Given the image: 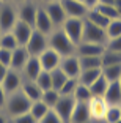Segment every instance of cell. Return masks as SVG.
<instances>
[{
    "mask_svg": "<svg viewBox=\"0 0 121 123\" xmlns=\"http://www.w3.org/2000/svg\"><path fill=\"white\" fill-rule=\"evenodd\" d=\"M49 47L53 49L55 52H58L61 57L75 55V49H77V46L66 36V33L61 29L55 30L49 35Z\"/></svg>",
    "mask_w": 121,
    "mask_h": 123,
    "instance_id": "cell-1",
    "label": "cell"
},
{
    "mask_svg": "<svg viewBox=\"0 0 121 123\" xmlns=\"http://www.w3.org/2000/svg\"><path fill=\"white\" fill-rule=\"evenodd\" d=\"M30 106H32V101H30L21 90L11 93L10 96L6 98V103H5L6 114L11 117V118H14V117H17V115H22V114L29 112Z\"/></svg>",
    "mask_w": 121,
    "mask_h": 123,
    "instance_id": "cell-2",
    "label": "cell"
},
{
    "mask_svg": "<svg viewBox=\"0 0 121 123\" xmlns=\"http://www.w3.org/2000/svg\"><path fill=\"white\" fill-rule=\"evenodd\" d=\"M24 47L27 49L30 57H38L41 52H44L49 47V36L33 29L32 36H30V40L27 41V44Z\"/></svg>",
    "mask_w": 121,
    "mask_h": 123,
    "instance_id": "cell-3",
    "label": "cell"
},
{
    "mask_svg": "<svg viewBox=\"0 0 121 123\" xmlns=\"http://www.w3.org/2000/svg\"><path fill=\"white\" fill-rule=\"evenodd\" d=\"M61 30L66 33L69 40L77 46L82 41V35H83V19L80 18H66V21L63 22Z\"/></svg>",
    "mask_w": 121,
    "mask_h": 123,
    "instance_id": "cell-4",
    "label": "cell"
},
{
    "mask_svg": "<svg viewBox=\"0 0 121 123\" xmlns=\"http://www.w3.org/2000/svg\"><path fill=\"white\" fill-rule=\"evenodd\" d=\"M82 41L85 43H96V44H105L107 43V35H105V29L98 27L91 22H88L86 19H83V35H82ZM80 41V43H82Z\"/></svg>",
    "mask_w": 121,
    "mask_h": 123,
    "instance_id": "cell-5",
    "label": "cell"
},
{
    "mask_svg": "<svg viewBox=\"0 0 121 123\" xmlns=\"http://www.w3.org/2000/svg\"><path fill=\"white\" fill-rule=\"evenodd\" d=\"M16 22H17V11L8 3H0V30L2 33L11 32Z\"/></svg>",
    "mask_w": 121,
    "mask_h": 123,
    "instance_id": "cell-6",
    "label": "cell"
},
{
    "mask_svg": "<svg viewBox=\"0 0 121 123\" xmlns=\"http://www.w3.org/2000/svg\"><path fill=\"white\" fill-rule=\"evenodd\" d=\"M75 106V99L72 96H60V99L57 101V104L52 107V111L63 120L64 123H69V118H71V114L74 111Z\"/></svg>",
    "mask_w": 121,
    "mask_h": 123,
    "instance_id": "cell-7",
    "label": "cell"
},
{
    "mask_svg": "<svg viewBox=\"0 0 121 123\" xmlns=\"http://www.w3.org/2000/svg\"><path fill=\"white\" fill-rule=\"evenodd\" d=\"M61 6H63L64 13L68 18H80L85 19L86 13H88V8L83 2L80 0H60Z\"/></svg>",
    "mask_w": 121,
    "mask_h": 123,
    "instance_id": "cell-8",
    "label": "cell"
},
{
    "mask_svg": "<svg viewBox=\"0 0 121 123\" xmlns=\"http://www.w3.org/2000/svg\"><path fill=\"white\" fill-rule=\"evenodd\" d=\"M44 10H46L47 16L50 18V21H52L53 25H63V22L66 21V13H64L63 6H61L60 0H55V2H46V5H44Z\"/></svg>",
    "mask_w": 121,
    "mask_h": 123,
    "instance_id": "cell-9",
    "label": "cell"
},
{
    "mask_svg": "<svg viewBox=\"0 0 121 123\" xmlns=\"http://www.w3.org/2000/svg\"><path fill=\"white\" fill-rule=\"evenodd\" d=\"M22 76H21V71H16V69H8L6 76L3 77L2 80V87H3L5 93L6 95H11L14 92L21 90V85H22Z\"/></svg>",
    "mask_w": 121,
    "mask_h": 123,
    "instance_id": "cell-10",
    "label": "cell"
},
{
    "mask_svg": "<svg viewBox=\"0 0 121 123\" xmlns=\"http://www.w3.org/2000/svg\"><path fill=\"white\" fill-rule=\"evenodd\" d=\"M38 58H39V63H41V68L44 71H49V73L52 69L58 68L60 62H61V55L58 52H55L53 49H50V47H47L44 52H41L38 55Z\"/></svg>",
    "mask_w": 121,
    "mask_h": 123,
    "instance_id": "cell-11",
    "label": "cell"
},
{
    "mask_svg": "<svg viewBox=\"0 0 121 123\" xmlns=\"http://www.w3.org/2000/svg\"><path fill=\"white\" fill-rule=\"evenodd\" d=\"M105 51V44H96V43H82L77 44L75 55L77 57H101Z\"/></svg>",
    "mask_w": 121,
    "mask_h": 123,
    "instance_id": "cell-12",
    "label": "cell"
},
{
    "mask_svg": "<svg viewBox=\"0 0 121 123\" xmlns=\"http://www.w3.org/2000/svg\"><path fill=\"white\" fill-rule=\"evenodd\" d=\"M53 27H55V25L52 24L50 18L47 16V13H46V10H44V6H43V8L39 6L38 10H36V18H35V25H33V29L49 36L50 33L53 32Z\"/></svg>",
    "mask_w": 121,
    "mask_h": 123,
    "instance_id": "cell-13",
    "label": "cell"
},
{
    "mask_svg": "<svg viewBox=\"0 0 121 123\" xmlns=\"http://www.w3.org/2000/svg\"><path fill=\"white\" fill-rule=\"evenodd\" d=\"M11 33L14 35V38H16V41H17L19 46H25L27 41L30 40L32 33H33V27L17 19V22L14 24V27L11 29Z\"/></svg>",
    "mask_w": 121,
    "mask_h": 123,
    "instance_id": "cell-14",
    "label": "cell"
},
{
    "mask_svg": "<svg viewBox=\"0 0 121 123\" xmlns=\"http://www.w3.org/2000/svg\"><path fill=\"white\" fill-rule=\"evenodd\" d=\"M60 68L68 77H79V74H80V71H82V69H80V63H79V57L77 55L61 57Z\"/></svg>",
    "mask_w": 121,
    "mask_h": 123,
    "instance_id": "cell-15",
    "label": "cell"
},
{
    "mask_svg": "<svg viewBox=\"0 0 121 123\" xmlns=\"http://www.w3.org/2000/svg\"><path fill=\"white\" fill-rule=\"evenodd\" d=\"M109 107V104L105 103L104 96H91V99L88 101V109H90V117L91 118H104L105 111Z\"/></svg>",
    "mask_w": 121,
    "mask_h": 123,
    "instance_id": "cell-16",
    "label": "cell"
},
{
    "mask_svg": "<svg viewBox=\"0 0 121 123\" xmlns=\"http://www.w3.org/2000/svg\"><path fill=\"white\" fill-rule=\"evenodd\" d=\"M36 10H38V6L35 3L24 2V3H21V8L17 11V19L33 27L35 25V18H36Z\"/></svg>",
    "mask_w": 121,
    "mask_h": 123,
    "instance_id": "cell-17",
    "label": "cell"
},
{
    "mask_svg": "<svg viewBox=\"0 0 121 123\" xmlns=\"http://www.w3.org/2000/svg\"><path fill=\"white\" fill-rule=\"evenodd\" d=\"M29 52H27V49H25L24 46H17L13 51V54H11V63H10V68L11 69H16V71H22V68H24V65L27 63V60H29Z\"/></svg>",
    "mask_w": 121,
    "mask_h": 123,
    "instance_id": "cell-18",
    "label": "cell"
},
{
    "mask_svg": "<svg viewBox=\"0 0 121 123\" xmlns=\"http://www.w3.org/2000/svg\"><path fill=\"white\" fill-rule=\"evenodd\" d=\"M104 99L109 106H121V85L120 80L116 82H109V87L105 90Z\"/></svg>",
    "mask_w": 121,
    "mask_h": 123,
    "instance_id": "cell-19",
    "label": "cell"
},
{
    "mask_svg": "<svg viewBox=\"0 0 121 123\" xmlns=\"http://www.w3.org/2000/svg\"><path fill=\"white\" fill-rule=\"evenodd\" d=\"M41 71H43V68H41L39 58L38 57H29V60H27V63L24 65V68H22L21 73L24 74V77L27 80H35Z\"/></svg>",
    "mask_w": 121,
    "mask_h": 123,
    "instance_id": "cell-20",
    "label": "cell"
},
{
    "mask_svg": "<svg viewBox=\"0 0 121 123\" xmlns=\"http://www.w3.org/2000/svg\"><path fill=\"white\" fill-rule=\"evenodd\" d=\"M91 118L90 117V109H88V103H77L75 101L74 111L71 114L69 123H86Z\"/></svg>",
    "mask_w": 121,
    "mask_h": 123,
    "instance_id": "cell-21",
    "label": "cell"
},
{
    "mask_svg": "<svg viewBox=\"0 0 121 123\" xmlns=\"http://www.w3.org/2000/svg\"><path fill=\"white\" fill-rule=\"evenodd\" d=\"M21 92L29 98L30 101H38L41 99V95H43V90L38 87V84L35 80H24L21 85Z\"/></svg>",
    "mask_w": 121,
    "mask_h": 123,
    "instance_id": "cell-22",
    "label": "cell"
},
{
    "mask_svg": "<svg viewBox=\"0 0 121 123\" xmlns=\"http://www.w3.org/2000/svg\"><path fill=\"white\" fill-rule=\"evenodd\" d=\"M102 74V68H91V69H82L80 71V74H79V82L83 84V85H86V87H90L94 80L98 79V77Z\"/></svg>",
    "mask_w": 121,
    "mask_h": 123,
    "instance_id": "cell-23",
    "label": "cell"
},
{
    "mask_svg": "<svg viewBox=\"0 0 121 123\" xmlns=\"http://www.w3.org/2000/svg\"><path fill=\"white\" fill-rule=\"evenodd\" d=\"M85 19L88 22H91V24H94V25H98V27H102V29H105V27L109 25V22H110L104 14H101L96 8H90L86 16H85Z\"/></svg>",
    "mask_w": 121,
    "mask_h": 123,
    "instance_id": "cell-24",
    "label": "cell"
},
{
    "mask_svg": "<svg viewBox=\"0 0 121 123\" xmlns=\"http://www.w3.org/2000/svg\"><path fill=\"white\" fill-rule=\"evenodd\" d=\"M49 111H50L49 106H47L44 101L38 99V101H33V103H32V106H30V111H29V112L32 114L33 117H35L36 122H39V120L43 118V117L46 115V114L49 112Z\"/></svg>",
    "mask_w": 121,
    "mask_h": 123,
    "instance_id": "cell-25",
    "label": "cell"
},
{
    "mask_svg": "<svg viewBox=\"0 0 121 123\" xmlns=\"http://www.w3.org/2000/svg\"><path fill=\"white\" fill-rule=\"evenodd\" d=\"M109 87V80L101 74L94 82L90 85V90H91V96H104L105 95V90Z\"/></svg>",
    "mask_w": 121,
    "mask_h": 123,
    "instance_id": "cell-26",
    "label": "cell"
},
{
    "mask_svg": "<svg viewBox=\"0 0 121 123\" xmlns=\"http://www.w3.org/2000/svg\"><path fill=\"white\" fill-rule=\"evenodd\" d=\"M72 98L77 103H88L91 99V90H90V87H86V85L79 82V85L75 87L74 93H72Z\"/></svg>",
    "mask_w": 121,
    "mask_h": 123,
    "instance_id": "cell-27",
    "label": "cell"
},
{
    "mask_svg": "<svg viewBox=\"0 0 121 123\" xmlns=\"http://www.w3.org/2000/svg\"><path fill=\"white\" fill-rule=\"evenodd\" d=\"M102 76L109 82H116L121 77V65H109L102 66Z\"/></svg>",
    "mask_w": 121,
    "mask_h": 123,
    "instance_id": "cell-28",
    "label": "cell"
},
{
    "mask_svg": "<svg viewBox=\"0 0 121 123\" xmlns=\"http://www.w3.org/2000/svg\"><path fill=\"white\" fill-rule=\"evenodd\" d=\"M102 60V66L109 65H121V52H113V51H104V54L101 55Z\"/></svg>",
    "mask_w": 121,
    "mask_h": 123,
    "instance_id": "cell-29",
    "label": "cell"
},
{
    "mask_svg": "<svg viewBox=\"0 0 121 123\" xmlns=\"http://www.w3.org/2000/svg\"><path fill=\"white\" fill-rule=\"evenodd\" d=\"M50 77H52V88H55V90H60L61 85L68 80V76L61 71L60 66L50 71Z\"/></svg>",
    "mask_w": 121,
    "mask_h": 123,
    "instance_id": "cell-30",
    "label": "cell"
},
{
    "mask_svg": "<svg viewBox=\"0 0 121 123\" xmlns=\"http://www.w3.org/2000/svg\"><path fill=\"white\" fill-rule=\"evenodd\" d=\"M105 35H107V40L121 36V18L112 19V21L109 22V25L105 27Z\"/></svg>",
    "mask_w": 121,
    "mask_h": 123,
    "instance_id": "cell-31",
    "label": "cell"
},
{
    "mask_svg": "<svg viewBox=\"0 0 121 123\" xmlns=\"http://www.w3.org/2000/svg\"><path fill=\"white\" fill-rule=\"evenodd\" d=\"M60 92L55 90V88H49V90H44L43 95H41V101H44L47 106H49L50 109L53 107V106L57 104V101L60 99Z\"/></svg>",
    "mask_w": 121,
    "mask_h": 123,
    "instance_id": "cell-32",
    "label": "cell"
},
{
    "mask_svg": "<svg viewBox=\"0 0 121 123\" xmlns=\"http://www.w3.org/2000/svg\"><path fill=\"white\" fill-rule=\"evenodd\" d=\"M17 46H19V44H17L14 35H13L11 32H5V33L0 35V47L8 49V51H14Z\"/></svg>",
    "mask_w": 121,
    "mask_h": 123,
    "instance_id": "cell-33",
    "label": "cell"
},
{
    "mask_svg": "<svg viewBox=\"0 0 121 123\" xmlns=\"http://www.w3.org/2000/svg\"><path fill=\"white\" fill-rule=\"evenodd\" d=\"M80 69H91V68H102L101 57H79Z\"/></svg>",
    "mask_w": 121,
    "mask_h": 123,
    "instance_id": "cell-34",
    "label": "cell"
},
{
    "mask_svg": "<svg viewBox=\"0 0 121 123\" xmlns=\"http://www.w3.org/2000/svg\"><path fill=\"white\" fill-rule=\"evenodd\" d=\"M98 11H99L101 14H104L109 21H112V19H116V18H121L120 13H118V10L115 8V5H104V3H98L96 6Z\"/></svg>",
    "mask_w": 121,
    "mask_h": 123,
    "instance_id": "cell-35",
    "label": "cell"
},
{
    "mask_svg": "<svg viewBox=\"0 0 121 123\" xmlns=\"http://www.w3.org/2000/svg\"><path fill=\"white\" fill-rule=\"evenodd\" d=\"M35 82L38 84V87L41 88V90H49V88H52V77H50V73L49 71H41L38 74V77L35 79Z\"/></svg>",
    "mask_w": 121,
    "mask_h": 123,
    "instance_id": "cell-36",
    "label": "cell"
},
{
    "mask_svg": "<svg viewBox=\"0 0 121 123\" xmlns=\"http://www.w3.org/2000/svg\"><path fill=\"white\" fill-rule=\"evenodd\" d=\"M77 85H79L77 77H68V80L61 85V88L58 92H60L61 96H72V93H74V90H75Z\"/></svg>",
    "mask_w": 121,
    "mask_h": 123,
    "instance_id": "cell-37",
    "label": "cell"
},
{
    "mask_svg": "<svg viewBox=\"0 0 121 123\" xmlns=\"http://www.w3.org/2000/svg\"><path fill=\"white\" fill-rule=\"evenodd\" d=\"M104 120L107 123H116L118 120H121V106H109L105 111Z\"/></svg>",
    "mask_w": 121,
    "mask_h": 123,
    "instance_id": "cell-38",
    "label": "cell"
},
{
    "mask_svg": "<svg viewBox=\"0 0 121 123\" xmlns=\"http://www.w3.org/2000/svg\"><path fill=\"white\" fill-rule=\"evenodd\" d=\"M105 49H107V51H113V52H121V36L107 40Z\"/></svg>",
    "mask_w": 121,
    "mask_h": 123,
    "instance_id": "cell-39",
    "label": "cell"
},
{
    "mask_svg": "<svg viewBox=\"0 0 121 123\" xmlns=\"http://www.w3.org/2000/svg\"><path fill=\"white\" fill-rule=\"evenodd\" d=\"M38 123H64V122H63V120H61V118H60V117H58L55 112H53L52 109H50L49 112H47V114H46V115H44L41 120H39Z\"/></svg>",
    "mask_w": 121,
    "mask_h": 123,
    "instance_id": "cell-40",
    "label": "cell"
},
{
    "mask_svg": "<svg viewBox=\"0 0 121 123\" xmlns=\"http://www.w3.org/2000/svg\"><path fill=\"white\" fill-rule=\"evenodd\" d=\"M11 120H13V123H38L35 120V117L30 112H25V114L17 115V117H14V118H11Z\"/></svg>",
    "mask_w": 121,
    "mask_h": 123,
    "instance_id": "cell-41",
    "label": "cell"
},
{
    "mask_svg": "<svg viewBox=\"0 0 121 123\" xmlns=\"http://www.w3.org/2000/svg\"><path fill=\"white\" fill-rule=\"evenodd\" d=\"M11 54H13V51H8V49L0 47V63L8 66V68H10V63H11Z\"/></svg>",
    "mask_w": 121,
    "mask_h": 123,
    "instance_id": "cell-42",
    "label": "cell"
},
{
    "mask_svg": "<svg viewBox=\"0 0 121 123\" xmlns=\"http://www.w3.org/2000/svg\"><path fill=\"white\" fill-rule=\"evenodd\" d=\"M5 103H6V93H5L3 87H2V84H0V109L5 106Z\"/></svg>",
    "mask_w": 121,
    "mask_h": 123,
    "instance_id": "cell-43",
    "label": "cell"
},
{
    "mask_svg": "<svg viewBox=\"0 0 121 123\" xmlns=\"http://www.w3.org/2000/svg\"><path fill=\"white\" fill-rule=\"evenodd\" d=\"M8 66H5V65H2L0 63V84H2V80H3V77L6 76V73H8Z\"/></svg>",
    "mask_w": 121,
    "mask_h": 123,
    "instance_id": "cell-44",
    "label": "cell"
},
{
    "mask_svg": "<svg viewBox=\"0 0 121 123\" xmlns=\"http://www.w3.org/2000/svg\"><path fill=\"white\" fill-rule=\"evenodd\" d=\"M82 2L86 5V8H88V10H90V8H94L98 5V0H82Z\"/></svg>",
    "mask_w": 121,
    "mask_h": 123,
    "instance_id": "cell-45",
    "label": "cell"
},
{
    "mask_svg": "<svg viewBox=\"0 0 121 123\" xmlns=\"http://www.w3.org/2000/svg\"><path fill=\"white\" fill-rule=\"evenodd\" d=\"M98 3H104V5H113L115 0H98Z\"/></svg>",
    "mask_w": 121,
    "mask_h": 123,
    "instance_id": "cell-46",
    "label": "cell"
},
{
    "mask_svg": "<svg viewBox=\"0 0 121 123\" xmlns=\"http://www.w3.org/2000/svg\"><path fill=\"white\" fill-rule=\"evenodd\" d=\"M8 122V118L5 115H2V114H0V123H6Z\"/></svg>",
    "mask_w": 121,
    "mask_h": 123,
    "instance_id": "cell-47",
    "label": "cell"
},
{
    "mask_svg": "<svg viewBox=\"0 0 121 123\" xmlns=\"http://www.w3.org/2000/svg\"><path fill=\"white\" fill-rule=\"evenodd\" d=\"M11 2H16V3H24V2H27V0H11Z\"/></svg>",
    "mask_w": 121,
    "mask_h": 123,
    "instance_id": "cell-48",
    "label": "cell"
},
{
    "mask_svg": "<svg viewBox=\"0 0 121 123\" xmlns=\"http://www.w3.org/2000/svg\"><path fill=\"white\" fill-rule=\"evenodd\" d=\"M0 2H2V3H6V2H10V0H0Z\"/></svg>",
    "mask_w": 121,
    "mask_h": 123,
    "instance_id": "cell-49",
    "label": "cell"
},
{
    "mask_svg": "<svg viewBox=\"0 0 121 123\" xmlns=\"http://www.w3.org/2000/svg\"><path fill=\"white\" fill-rule=\"evenodd\" d=\"M44 3H46V2H55V0H43Z\"/></svg>",
    "mask_w": 121,
    "mask_h": 123,
    "instance_id": "cell-50",
    "label": "cell"
},
{
    "mask_svg": "<svg viewBox=\"0 0 121 123\" xmlns=\"http://www.w3.org/2000/svg\"><path fill=\"white\" fill-rule=\"evenodd\" d=\"M6 123H13V120H11V118H10V120H8V122H6Z\"/></svg>",
    "mask_w": 121,
    "mask_h": 123,
    "instance_id": "cell-51",
    "label": "cell"
},
{
    "mask_svg": "<svg viewBox=\"0 0 121 123\" xmlns=\"http://www.w3.org/2000/svg\"><path fill=\"white\" fill-rule=\"evenodd\" d=\"M116 123H121V120H118V122H116Z\"/></svg>",
    "mask_w": 121,
    "mask_h": 123,
    "instance_id": "cell-52",
    "label": "cell"
},
{
    "mask_svg": "<svg viewBox=\"0 0 121 123\" xmlns=\"http://www.w3.org/2000/svg\"><path fill=\"white\" fill-rule=\"evenodd\" d=\"M120 85H121V77H120Z\"/></svg>",
    "mask_w": 121,
    "mask_h": 123,
    "instance_id": "cell-53",
    "label": "cell"
},
{
    "mask_svg": "<svg viewBox=\"0 0 121 123\" xmlns=\"http://www.w3.org/2000/svg\"><path fill=\"white\" fill-rule=\"evenodd\" d=\"M0 35H2V30H0Z\"/></svg>",
    "mask_w": 121,
    "mask_h": 123,
    "instance_id": "cell-54",
    "label": "cell"
},
{
    "mask_svg": "<svg viewBox=\"0 0 121 123\" xmlns=\"http://www.w3.org/2000/svg\"><path fill=\"white\" fill-rule=\"evenodd\" d=\"M38 2H43V0H38Z\"/></svg>",
    "mask_w": 121,
    "mask_h": 123,
    "instance_id": "cell-55",
    "label": "cell"
},
{
    "mask_svg": "<svg viewBox=\"0 0 121 123\" xmlns=\"http://www.w3.org/2000/svg\"><path fill=\"white\" fill-rule=\"evenodd\" d=\"M80 2H82V0H80Z\"/></svg>",
    "mask_w": 121,
    "mask_h": 123,
    "instance_id": "cell-56",
    "label": "cell"
},
{
    "mask_svg": "<svg viewBox=\"0 0 121 123\" xmlns=\"http://www.w3.org/2000/svg\"><path fill=\"white\" fill-rule=\"evenodd\" d=\"M0 3H2V2H0Z\"/></svg>",
    "mask_w": 121,
    "mask_h": 123,
    "instance_id": "cell-57",
    "label": "cell"
}]
</instances>
